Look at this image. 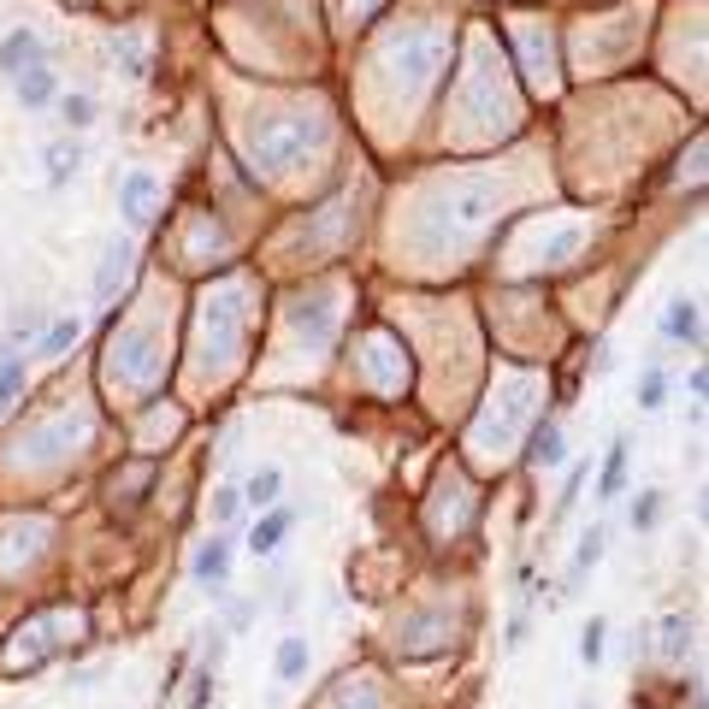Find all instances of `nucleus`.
<instances>
[{
    "label": "nucleus",
    "mask_w": 709,
    "mask_h": 709,
    "mask_svg": "<svg viewBox=\"0 0 709 709\" xmlns=\"http://www.w3.org/2000/svg\"><path fill=\"white\" fill-rule=\"evenodd\" d=\"M621 485H627V438H615V450H609L603 473H597V503H615Z\"/></svg>",
    "instance_id": "obj_10"
},
{
    "label": "nucleus",
    "mask_w": 709,
    "mask_h": 709,
    "mask_svg": "<svg viewBox=\"0 0 709 709\" xmlns=\"http://www.w3.org/2000/svg\"><path fill=\"white\" fill-rule=\"evenodd\" d=\"M603 544H609V526H591L580 538V550H574V580H580L585 568H597L603 562Z\"/></svg>",
    "instance_id": "obj_16"
},
{
    "label": "nucleus",
    "mask_w": 709,
    "mask_h": 709,
    "mask_svg": "<svg viewBox=\"0 0 709 709\" xmlns=\"http://www.w3.org/2000/svg\"><path fill=\"white\" fill-rule=\"evenodd\" d=\"M42 325H48V314H18V320H12V343H24V337H42Z\"/></svg>",
    "instance_id": "obj_22"
},
{
    "label": "nucleus",
    "mask_w": 709,
    "mask_h": 709,
    "mask_svg": "<svg viewBox=\"0 0 709 709\" xmlns=\"http://www.w3.org/2000/svg\"><path fill=\"white\" fill-rule=\"evenodd\" d=\"M30 65H42V36H36L30 24H18L12 36H0V71L18 77V71H30Z\"/></svg>",
    "instance_id": "obj_2"
},
{
    "label": "nucleus",
    "mask_w": 709,
    "mask_h": 709,
    "mask_svg": "<svg viewBox=\"0 0 709 709\" xmlns=\"http://www.w3.org/2000/svg\"><path fill=\"white\" fill-rule=\"evenodd\" d=\"M60 113L71 119V130L95 125V101H89V95H65V101H60Z\"/></svg>",
    "instance_id": "obj_19"
},
{
    "label": "nucleus",
    "mask_w": 709,
    "mask_h": 709,
    "mask_svg": "<svg viewBox=\"0 0 709 709\" xmlns=\"http://www.w3.org/2000/svg\"><path fill=\"white\" fill-rule=\"evenodd\" d=\"M656 520H662V491H645V497L633 503V526H639V532H650Z\"/></svg>",
    "instance_id": "obj_20"
},
{
    "label": "nucleus",
    "mask_w": 709,
    "mask_h": 709,
    "mask_svg": "<svg viewBox=\"0 0 709 709\" xmlns=\"http://www.w3.org/2000/svg\"><path fill=\"white\" fill-rule=\"evenodd\" d=\"M603 639H609V621H597V615H591V627L580 633V662H585V668H597V662H603Z\"/></svg>",
    "instance_id": "obj_18"
},
{
    "label": "nucleus",
    "mask_w": 709,
    "mask_h": 709,
    "mask_svg": "<svg viewBox=\"0 0 709 709\" xmlns=\"http://www.w3.org/2000/svg\"><path fill=\"white\" fill-rule=\"evenodd\" d=\"M526 461H532V467H562V461H568V432H562L556 420H550V426H538V432H532V450H526Z\"/></svg>",
    "instance_id": "obj_7"
},
{
    "label": "nucleus",
    "mask_w": 709,
    "mask_h": 709,
    "mask_svg": "<svg viewBox=\"0 0 709 709\" xmlns=\"http://www.w3.org/2000/svg\"><path fill=\"white\" fill-rule=\"evenodd\" d=\"M272 668H278V680H302L308 674V639H284L278 656H272Z\"/></svg>",
    "instance_id": "obj_14"
},
{
    "label": "nucleus",
    "mask_w": 709,
    "mask_h": 709,
    "mask_svg": "<svg viewBox=\"0 0 709 709\" xmlns=\"http://www.w3.org/2000/svg\"><path fill=\"white\" fill-rule=\"evenodd\" d=\"M18 390H24V355L6 349V355H0V414L18 402Z\"/></svg>",
    "instance_id": "obj_15"
},
{
    "label": "nucleus",
    "mask_w": 709,
    "mask_h": 709,
    "mask_svg": "<svg viewBox=\"0 0 709 709\" xmlns=\"http://www.w3.org/2000/svg\"><path fill=\"white\" fill-rule=\"evenodd\" d=\"M662 396H668V373H662V367H645V373H639V408H662Z\"/></svg>",
    "instance_id": "obj_17"
},
{
    "label": "nucleus",
    "mask_w": 709,
    "mask_h": 709,
    "mask_svg": "<svg viewBox=\"0 0 709 709\" xmlns=\"http://www.w3.org/2000/svg\"><path fill=\"white\" fill-rule=\"evenodd\" d=\"M278 491H284V473H278V467H260L255 479L243 485V503L260 515V509H272V503H278Z\"/></svg>",
    "instance_id": "obj_12"
},
{
    "label": "nucleus",
    "mask_w": 709,
    "mask_h": 709,
    "mask_svg": "<svg viewBox=\"0 0 709 709\" xmlns=\"http://www.w3.org/2000/svg\"><path fill=\"white\" fill-rule=\"evenodd\" d=\"M686 650H692V621H686V615H668L656 656H662V662H686Z\"/></svg>",
    "instance_id": "obj_11"
},
{
    "label": "nucleus",
    "mask_w": 709,
    "mask_h": 709,
    "mask_svg": "<svg viewBox=\"0 0 709 709\" xmlns=\"http://www.w3.org/2000/svg\"><path fill=\"white\" fill-rule=\"evenodd\" d=\"M130 260H136V255H130V243H119V237L101 249V266H95V296H101V302H113V290L125 284Z\"/></svg>",
    "instance_id": "obj_3"
},
{
    "label": "nucleus",
    "mask_w": 709,
    "mask_h": 709,
    "mask_svg": "<svg viewBox=\"0 0 709 709\" xmlns=\"http://www.w3.org/2000/svg\"><path fill=\"white\" fill-rule=\"evenodd\" d=\"M77 331H83V320H77V314L48 320V325H42V343H36V355H60V349H71V343H77Z\"/></svg>",
    "instance_id": "obj_13"
},
{
    "label": "nucleus",
    "mask_w": 709,
    "mask_h": 709,
    "mask_svg": "<svg viewBox=\"0 0 709 709\" xmlns=\"http://www.w3.org/2000/svg\"><path fill=\"white\" fill-rule=\"evenodd\" d=\"M662 331L698 349V343H704V320H698V302H686V296H680V302H668V314H662Z\"/></svg>",
    "instance_id": "obj_6"
},
{
    "label": "nucleus",
    "mask_w": 709,
    "mask_h": 709,
    "mask_svg": "<svg viewBox=\"0 0 709 709\" xmlns=\"http://www.w3.org/2000/svg\"><path fill=\"white\" fill-rule=\"evenodd\" d=\"M231 556H237V550H231V538H207V544L195 550L190 574L201 585H225V574H231Z\"/></svg>",
    "instance_id": "obj_4"
},
{
    "label": "nucleus",
    "mask_w": 709,
    "mask_h": 709,
    "mask_svg": "<svg viewBox=\"0 0 709 709\" xmlns=\"http://www.w3.org/2000/svg\"><path fill=\"white\" fill-rule=\"evenodd\" d=\"M154 195H160V178L154 172H125V184H119V213H125V225H148L154 213Z\"/></svg>",
    "instance_id": "obj_1"
},
{
    "label": "nucleus",
    "mask_w": 709,
    "mask_h": 709,
    "mask_svg": "<svg viewBox=\"0 0 709 709\" xmlns=\"http://www.w3.org/2000/svg\"><path fill=\"white\" fill-rule=\"evenodd\" d=\"M290 526H296V515H290V509H278V503H272V509H260L255 532H249V550H255V556H272V550L290 538Z\"/></svg>",
    "instance_id": "obj_5"
},
{
    "label": "nucleus",
    "mask_w": 709,
    "mask_h": 709,
    "mask_svg": "<svg viewBox=\"0 0 709 709\" xmlns=\"http://www.w3.org/2000/svg\"><path fill=\"white\" fill-rule=\"evenodd\" d=\"M54 95H60V83H54V71H48V65L18 71V101H24V107H48Z\"/></svg>",
    "instance_id": "obj_9"
},
{
    "label": "nucleus",
    "mask_w": 709,
    "mask_h": 709,
    "mask_svg": "<svg viewBox=\"0 0 709 709\" xmlns=\"http://www.w3.org/2000/svg\"><path fill=\"white\" fill-rule=\"evenodd\" d=\"M237 515H243V491H213V520L231 526Z\"/></svg>",
    "instance_id": "obj_21"
},
{
    "label": "nucleus",
    "mask_w": 709,
    "mask_h": 709,
    "mask_svg": "<svg viewBox=\"0 0 709 709\" xmlns=\"http://www.w3.org/2000/svg\"><path fill=\"white\" fill-rule=\"evenodd\" d=\"M48 190H65L71 178H77V166H83V148L77 142H48Z\"/></svg>",
    "instance_id": "obj_8"
}]
</instances>
